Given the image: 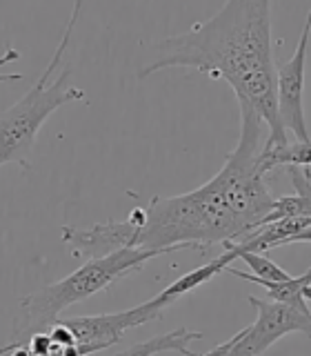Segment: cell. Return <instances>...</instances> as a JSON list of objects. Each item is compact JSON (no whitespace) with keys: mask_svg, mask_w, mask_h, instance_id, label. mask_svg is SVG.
Masks as SVG:
<instances>
[{"mask_svg":"<svg viewBox=\"0 0 311 356\" xmlns=\"http://www.w3.org/2000/svg\"><path fill=\"white\" fill-rule=\"evenodd\" d=\"M285 170H287L289 176H292L296 194L278 196L276 203H274V209L267 214L264 222L276 220V218H287V216L311 214V167L287 165ZM264 222H262V225H264Z\"/></svg>","mask_w":311,"mask_h":356,"instance_id":"10","label":"cell"},{"mask_svg":"<svg viewBox=\"0 0 311 356\" xmlns=\"http://www.w3.org/2000/svg\"><path fill=\"white\" fill-rule=\"evenodd\" d=\"M264 127L251 107L240 105V136L220 172L192 192L153 196L144 209H133L129 248L169 254L236 243L260 227L276 203L258 161Z\"/></svg>","mask_w":311,"mask_h":356,"instance_id":"1","label":"cell"},{"mask_svg":"<svg viewBox=\"0 0 311 356\" xmlns=\"http://www.w3.org/2000/svg\"><path fill=\"white\" fill-rule=\"evenodd\" d=\"M238 259L247 263L251 267L253 276L262 278V281H285V278H289V274L280 265L274 263L271 259H267V256L260 252H240Z\"/></svg>","mask_w":311,"mask_h":356,"instance_id":"13","label":"cell"},{"mask_svg":"<svg viewBox=\"0 0 311 356\" xmlns=\"http://www.w3.org/2000/svg\"><path fill=\"white\" fill-rule=\"evenodd\" d=\"M260 167L269 174L276 167L298 165V167H311V138L309 140H296V143H267L258 154Z\"/></svg>","mask_w":311,"mask_h":356,"instance_id":"12","label":"cell"},{"mask_svg":"<svg viewBox=\"0 0 311 356\" xmlns=\"http://www.w3.org/2000/svg\"><path fill=\"white\" fill-rule=\"evenodd\" d=\"M247 300L258 312L255 323L220 343L218 348L209 350L207 356H260L292 332H303L311 337V312H303L274 298L249 296Z\"/></svg>","mask_w":311,"mask_h":356,"instance_id":"5","label":"cell"},{"mask_svg":"<svg viewBox=\"0 0 311 356\" xmlns=\"http://www.w3.org/2000/svg\"><path fill=\"white\" fill-rule=\"evenodd\" d=\"M203 339V332H192L187 327H178L174 332H167L160 334V337H153L147 339L142 343L131 345V348L122 350L120 356H149V354H160V352H178V354H185V356H196L192 350H189V343Z\"/></svg>","mask_w":311,"mask_h":356,"instance_id":"11","label":"cell"},{"mask_svg":"<svg viewBox=\"0 0 311 356\" xmlns=\"http://www.w3.org/2000/svg\"><path fill=\"white\" fill-rule=\"evenodd\" d=\"M292 243H311V227L298 232L296 236H292V238L287 241V245H292Z\"/></svg>","mask_w":311,"mask_h":356,"instance_id":"15","label":"cell"},{"mask_svg":"<svg viewBox=\"0 0 311 356\" xmlns=\"http://www.w3.org/2000/svg\"><path fill=\"white\" fill-rule=\"evenodd\" d=\"M16 60H20V51L9 47L5 54H0V70H3L5 65H11ZM14 81H22V74H3L0 72V83H14Z\"/></svg>","mask_w":311,"mask_h":356,"instance_id":"14","label":"cell"},{"mask_svg":"<svg viewBox=\"0 0 311 356\" xmlns=\"http://www.w3.org/2000/svg\"><path fill=\"white\" fill-rule=\"evenodd\" d=\"M311 38V11L307 14L298 47L287 63L276 67V105L278 118L285 131L289 129L298 140H309L307 120H305V67Z\"/></svg>","mask_w":311,"mask_h":356,"instance_id":"7","label":"cell"},{"mask_svg":"<svg viewBox=\"0 0 311 356\" xmlns=\"http://www.w3.org/2000/svg\"><path fill=\"white\" fill-rule=\"evenodd\" d=\"M227 274H233L242 278V281H249V283H258L267 289V296L274 298V300H280V303H287L292 307H298L303 312H309V300H311V267L307 272H303L296 278H285V281H262V278L253 276L249 272H240V270H233L229 265Z\"/></svg>","mask_w":311,"mask_h":356,"instance_id":"8","label":"cell"},{"mask_svg":"<svg viewBox=\"0 0 311 356\" xmlns=\"http://www.w3.org/2000/svg\"><path fill=\"white\" fill-rule=\"evenodd\" d=\"M165 305L158 298H151L138 307L125 312H114V314H94V316H72L60 318L65 321L76 337V356L96 354L111 350L125 337L127 330L140 327L144 323H151L162 316Z\"/></svg>","mask_w":311,"mask_h":356,"instance_id":"6","label":"cell"},{"mask_svg":"<svg viewBox=\"0 0 311 356\" xmlns=\"http://www.w3.org/2000/svg\"><path fill=\"white\" fill-rule=\"evenodd\" d=\"M153 60L138 78L185 67L229 83L238 105L251 107L267 125V143H287L276 105L271 54V0H227L218 14L189 31L153 42Z\"/></svg>","mask_w":311,"mask_h":356,"instance_id":"2","label":"cell"},{"mask_svg":"<svg viewBox=\"0 0 311 356\" xmlns=\"http://www.w3.org/2000/svg\"><path fill=\"white\" fill-rule=\"evenodd\" d=\"M236 259H238V254L233 252V250H229V248H225V252H222L220 256H216L214 261H209L207 265H200V267H196V270L187 272L185 276L178 278V281H174L171 285H167L156 298H158L165 307H169V305L176 303V300L180 298V296L189 294L192 289H196V287H200V285H205V283L211 281L214 276L222 274V272H225L227 267H229L233 261H236Z\"/></svg>","mask_w":311,"mask_h":356,"instance_id":"9","label":"cell"},{"mask_svg":"<svg viewBox=\"0 0 311 356\" xmlns=\"http://www.w3.org/2000/svg\"><path fill=\"white\" fill-rule=\"evenodd\" d=\"M83 0H74L72 18L67 22L62 31V38L58 49L53 51L49 65L36 81L29 92L22 96L16 105H11L3 116H0V167L9 163L20 165L29 170V156L33 149V143L38 138V131L44 125L53 111H58L67 103H76V100H85V92L81 87L72 85V70L65 67L60 74L53 78V72L60 67V60L69 44L72 31L78 16H81Z\"/></svg>","mask_w":311,"mask_h":356,"instance_id":"4","label":"cell"},{"mask_svg":"<svg viewBox=\"0 0 311 356\" xmlns=\"http://www.w3.org/2000/svg\"><path fill=\"white\" fill-rule=\"evenodd\" d=\"M160 254V250L118 248L109 254L89 259L83 267H78L69 276L60 278L58 283L44 285L38 292L25 296L20 300V309L14 318L9 343L5 348H0V354L16 352L29 341L33 332L49 330L67 307L103 292L122 276L138 272L144 263Z\"/></svg>","mask_w":311,"mask_h":356,"instance_id":"3","label":"cell"}]
</instances>
